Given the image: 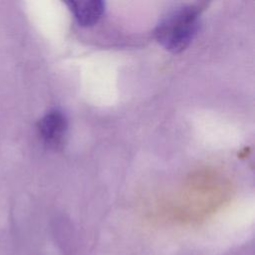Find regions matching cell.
Masks as SVG:
<instances>
[{"instance_id": "1", "label": "cell", "mask_w": 255, "mask_h": 255, "mask_svg": "<svg viewBox=\"0 0 255 255\" xmlns=\"http://www.w3.org/2000/svg\"><path fill=\"white\" fill-rule=\"evenodd\" d=\"M202 4H185L173 8L158 22L154 35L158 43L167 51H183L196 35Z\"/></svg>"}, {"instance_id": "2", "label": "cell", "mask_w": 255, "mask_h": 255, "mask_svg": "<svg viewBox=\"0 0 255 255\" xmlns=\"http://www.w3.org/2000/svg\"><path fill=\"white\" fill-rule=\"evenodd\" d=\"M68 120L65 114L54 109L49 111L39 123V132L43 141L51 148H59L65 142Z\"/></svg>"}, {"instance_id": "3", "label": "cell", "mask_w": 255, "mask_h": 255, "mask_svg": "<svg viewBox=\"0 0 255 255\" xmlns=\"http://www.w3.org/2000/svg\"><path fill=\"white\" fill-rule=\"evenodd\" d=\"M67 5L78 24L83 27L95 25L104 15L106 5L101 0L69 1Z\"/></svg>"}]
</instances>
